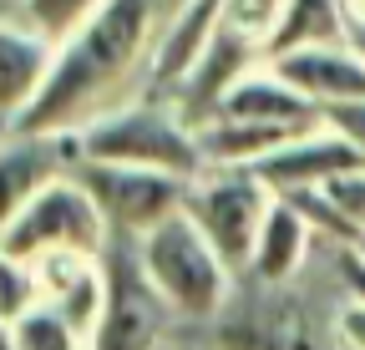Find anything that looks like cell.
<instances>
[{
	"label": "cell",
	"instance_id": "6da1fadb",
	"mask_svg": "<svg viewBox=\"0 0 365 350\" xmlns=\"http://www.w3.org/2000/svg\"><path fill=\"white\" fill-rule=\"evenodd\" d=\"M158 46V6L153 0H107L81 31H71L51 76L36 102L16 117V133H71L112 107V97L132 81L143 56Z\"/></svg>",
	"mask_w": 365,
	"mask_h": 350
},
{
	"label": "cell",
	"instance_id": "7a4b0ae2",
	"mask_svg": "<svg viewBox=\"0 0 365 350\" xmlns=\"http://www.w3.org/2000/svg\"><path fill=\"white\" fill-rule=\"evenodd\" d=\"M76 158H102V163H137V168H163L178 178H198L208 168L198 148V122L173 107V102H132V107H107L91 122L71 127Z\"/></svg>",
	"mask_w": 365,
	"mask_h": 350
},
{
	"label": "cell",
	"instance_id": "3957f363",
	"mask_svg": "<svg viewBox=\"0 0 365 350\" xmlns=\"http://www.w3.org/2000/svg\"><path fill=\"white\" fill-rule=\"evenodd\" d=\"M137 249H143V264L158 279V289L173 304L178 320H213L228 304V294H234L239 269L213 249V239L193 224L188 208H178L158 229L137 234Z\"/></svg>",
	"mask_w": 365,
	"mask_h": 350
},
{
	"label": "cell",
	"instance_id": "277c9868",
	"mask_svg": "<svg viewBox=\"0 0 365 350\" xmlns=\"http://www.w3.org/2000/svg\"><path fill=\"white\" fill-rule=\"evenodd\" d=\"M102 264H107V310H102L97 345L102 350H143V345H158L178 315H173V304L163 299L158 279L148 274L143 249H137V234L112 229V239L102 249Z\"/></svg>",
	"mask_w": 365,
	"mask_h": 350
},
{
	"label": "cell",
	"instance_id": "5b68a950",
	"mask_svg": "<svg viewBox=\"0 0 365 350\" xmlns=\"http://www.w3.org/2000/svg\"><path fill=\"white\" fill-rule=\"evenodd\" d=\"M107 239H112L107 213L97 208V198L86 193V183L71 168L56 173V178L11 218V229L0 234V244L11 254H26V259H36L46 249H91V254H102Z\"/></svg>",
	"mask_w": 365,
	"mask_h": 350
},
{
	"label": "cell",
	"instance_id": "8992f818",
	"mask_svg": "<svg viewBox=\"0 0 365 350\" xmlns=\"http://www.w3.org/2000/svg\"><path fill=\"white\" fill-rule=\"evenodd\" d=\"M269 203H274V188L254 168H203L188 183V198H182L193 224L213 239V249L234 269H249V254H254Z\"/></svg>",
	"mask_w": 365,
	"mask_h": 350
},
{
	"label": "cell",
	"instance_id": "52a82bcc",
	"mask_svg": "<svg viewBox=\"0 0 365 350\" xmlns=\"http://www.w3.org/2000/svg\"><path fill=\"white\" fill-rule=\"evenodd\" d=\"M71 173L86 183V193L97 198L107 213V224L122 234H148L158 229L168 213L182 208L193 178H178L163 168H137V163H102V158H71Z\"/></svg>",
	"mask_w": 365,
	"mask_h": 350
},
{
	"label": "cell",
	"instance_id": "ba28073f",
	"mask_svg": "<svg viewBox=\"0 0 365 350\" xmlns=\"http://www.w3.org/2000/svg\"><path fill=\"white\" fill-rule=\"evenodd\" d=\"M41 294L81 330L86 345H97L102 310H107V264L91 249H46L36 254Z\"/></svg>",
	"mask_w": 365,
	"mask_h": 350
},
{
	"label": "cell",
	"instance_id": "9c48e42d",
	"mask_svg": "<svg viewBox=\"0 0 365 350\" xmlns=\"http://www.w3.org/2000/svg\"><path fill=\"white\" fill-rule=\"evenodd\" d=\"M76 158L71 133H11L0 138V234L11 229V218L56 178Z\"/></svg>",
	"mask_w": 365,
	"mask_h": 350
},
{
	"label": "cell",
	"instance_id": "30bf717a",
	"mask_svg": "<svg viewBox=\"0 0 365 350\" xmlns=\"http://www.w3.org/2000/svg\"><path fill=\"white\" fill-rule=\"evenodd\" d=\"M249 168L259 173L274 193H294V188H314V183L335 178V173H345V168H365V158L335 133L325 117H319L314 127L294 133L289 143H279L269 158H259Z\"/></svg>",
	"mask_w": 365,
	"mask_h": 350
},
{
	"label": "cell",
	"instance_id": "8fae6325",
	"mask_svg": "<svg viewBox=\"0 0 365 350\" xmlns=\"http://www.w3.org/2000/svg\"><path fill=\"white\" fill-rule=\"evenodd\" d=\"M284 81H294L299 92L319 107L365 97V51L355 41H319V46H299L269 61Z\"/></svg>",
	"mask_w": 365,
	"mask_h": 350
},
{
	"label": "cell",
	"instance_id": "7c38bea8",
	"mask_svg": "<svg viewBox=\"0 0 365 350\" xmlns=\"http://www.w3.org/2000/svg\"><path fill=\"white\" fill-rule=\"evenodd\" d=\"M259 56H264V41L259 36H249V31H239V26H218V36L208 41V51L198 56V66L188 71V81L178 86V107L188 112L193 122H203L213 107H218V97L234 86L244 71H254L259 66Z\"/></svg>",
	"mask_w": 365,
	"mask_h": 350
},
{
	"label": "cell",
	"instance_id": "4fadbf2b",
	"mask_svg": "<svg viewBox=\"0 0 365 350\" xmlns=\"http://www.w3.org/2000/svg\"><path fill=\"white\" fill-rule=\"evenodd\" d=\"M56 46L26 21H0V122H11L36 102V92L51 76Z\"/></svg>",
	"mask_w": 365,
	"mask_h": 350
},
{
	"label": "cell",
	"instance_id": "5bb4252c",
	"mask_svg": "<svg viewBox=\"0 0 365 350\" xmlns=\"http://www.w3.org/2000/svg\"><path fill=\"white\" fill-rule=\"evenodd\" d=\"M223 6L228 0H182L173 11V21L163 26L158 46H153V86H182L188 71L198 66V56L208 51V41L223 26Z\"/></svg>",
	"mask_w": 365,
	"mask_h": 350
},
{
	"label": "cell",
	"instance_id": "9a60e30c",
	"mask_svg": "<svg viewBox=\"0 0 365 350\" xmlns=\"http://www.w3.org/2000/svg\"><path fill=\"white\" fill-rule=\"evenodd\" d=\"M208 117H254V122H294V127H309V122H319V102H309L299 86L284 81L274 66H254V71H244L218 97V107Z\"/></svg>",
	"mask_w": 365,
	"mask_h": 350
},
{
	"label": "cell",
	"instance_id": "2e32d148",
	"mask_svg": "<svg viewBox=\"0 0 365 350\" xmlns=\"http://www.w3.org/2000/svg\"><path fill=\"white\" fill-rule=\"evenodd\" d=\"M309 239H314V224L304 218V208L284 193H274L264 224H259V239H254V254H249V274L259 284H284L299 274L304 254H309Z\"/></svg>",
	"mask_w": 365,
	"mask_h": 350
},
{
	"label": "cell",
	"instance_id": "e0dca14e",
	"mask_svg": "<svg viewBox=\"0 0 365 350\" xmlns=\"http://www.w3.org/2000/svg\"><path fill=\"white\" fill-rule=\"evenodd\" d=\"M294 133H304V127H294V122H254V117H203L198 122V148H203L208 168H249V163L269 158L279 143H289Z\"/></svg>",
	"mask_w": 365,
	"mask_h": 350
},
{
	"label": "cell",
	"instance_id": "ac0fdd59",
	"mask_svg": "<svg viewBox=\"0 0 365 350\" xmlns=\"http://www.w3.org/2000/svg\"><path fill=\"white\" fill-rule=\"evenodd\" d=\"M319 41H350L345 0H284L279 21L264 36V61L299 51V46H319Z\"/></svg>",
	"mask_w": 365,
	"mask_h": 350
},
{
	"label": "cell",
	"instance_id": "d6986e66",
	"mask_svg": "<svg viewBox=\"0 0 365 350\" xmlns=\"http://www.w3.org/2000/svg\"><path fill=\"white\" fill-rule=\"evenodd\" d=\"M11 340H16V350H81L86 340H81V330L56 310L51 299H36L26 315H16V325H11Z\"/></svg>",
	"mask_w": 365,
	"mask_h": 350
},
{
	"label": "cell",
	"instance_id": "ffe728a7",
	"mask_svg": "<svg viewBox=\"0 0 365 350\" xmlns=\"http://www.w3.org/2000/svg\"><path fill=\"white\" fill-rule=\"evenodd\" d=\"M102 6H107V0H16V16H21L31 31H41L51 46H61V41H66L71 31H81Z\"/></svg>",
	"mask_w": 365,
	"mask_h": 350
},
{
	"label": "cell",
	"instance_id": "44dd1931",
	"mask_svg": "<svg viewBox=\"0 0 365 350\" xmlns=\"http://www.w3.org/2000/svg\"><path fill=\"white\" fill-rule=\"evenodd\" d=\"M41 299V274H36V259L11 254L0 244V315L16 325V315H26L31 304Z\"/></svg>",
	"mask_w": 365,
	"mask_h": 350
},
{
	"label": "cell",
	"instance_id": "7402d4cb",
	"mask_svg": "<svg viewBox=\"0 0 365 350\" xmlns=\"http://www.w3.org/2000/svg\"><path fill=\"white\" fill-rule=\"evenodd\" d=\"M279 11H284V0H228V6H223V21L264 41L269 26L279 21Z\"/></svg>",
	"mask_w": 365,
	"mask_h": 350
},
{
	"label": "cell",
	"instance_id": "603a6c76",
	"mask_svg": "<svg viewBox=\"0 0 365 350\" xmlns=\"http://www.w3.org/2000/svg\"><path fill=\"white\" fill-rule=\"evenodd\" d=\"M319 117H325L335 133L365 158V97H350V102H330V107H319Z\"/></svg>",
	"mask_w": 365,
	"mask_h": 350
},
{
	"label": "cell",
	"instance_id": "cb8c5ba5",
	"mask_svg": "<svg viewBox=\"0 0 365 350\" xmlns=\"http://www.w3.org/2000/svg\"><path fill=\"white\" fill-rule=\"evenodd\" d=\"M335 330H340V340L345 345H355V350H365V299H345L340 304V315H335Z\"/></svg>",
	"mask_w": 365,
	"mask_h": 350
},
{
	"label": "cell",
	"instance_id": "d4e9b609",
	"mask_svg": "<svg viewBox=\"0 0 365 350\" xmlns=\"http://www.w3.org/2000/svg\"><path fill=\"white\" fill-rule=\"evenodd\" d=\"M345 16H350V31L365 26V0H345Z\"/></svg>",
	"mask_w": 365,
	"mask_h": 350
},
{
	"label": "cell",
	"instance_id": "484cf974",
	"mask_svg": "<svg viewBox=\"0 0 365 350\" xmlns=\"http://www.w3.org/2000/svg\"><path fill=\"white\" fill-rule=\"evenodd\" d=\"M0 350H16V340H11V320L0 315Z\"/></svg>",
	"mask_w": 365,
	"mask_h": 350
},
{
	"label": "cell",
	"instance_id": "4316f807",
	"mask_svg": "<svg viewBox=\"0 0 365 350\" xmlns=\"http://www.w3.org/2000/svg\"><path fill=\"white\" fill-rule=\"evenodd\" d=\"M350 41H355V46L365 51V26H360V31H350Z\"/></svg>",
	"mask_w": 365,
	"mask_h": 350
},
{
	"label": "cell",
	"instance_id": "83f0119b",
	"mask_svg": "<svg viewBox=\"0 0 365 350\" xmlns=\"http://www.w3.org/2000/svg\"><path fill=\"white\" fill-rule=\"evenodd\" d=\"M6 133H11V122H0V138H6Z\"/></svg>",
	"mask_w": 365,
	"mask_h": 350
}]
</instances>
